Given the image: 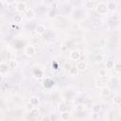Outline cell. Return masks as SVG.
Listing matches in <instances>:
<instances>
[{"label": "cell", "mask_w": 121, "mask_h": 121, "mask_svg": "<svg viewBox=\"0 0 121 121\" xmlns=\"http://www.w3.org/2000/svg\"><path fill=\"white\" fill-rule=\"evenodd\" d=\"M95 9H96V12L98 14H100V15L105 14L107 12V10H108V9H107V3H105V2H99L96 5Z\"/></svg>", "instance_id": "1"}, {"label": "cell", "mask_w": 121, "mask_h": 121, "mask_svg": "<svg viewBox=\"0 0 121 121\" xmlns=\"http://www.w3.org/2000/svg\"><path fill=\"white\" fill-rule=\"evenodd\" d=\"M16 10L19 11V12H26L27 10L26 2H23V1L17 2L16 3Z\"/></svg>", "instance_id": "2"}, {"label": "cell", "mask_w": 121, "mask_h": 121, "mask_svg": "<svg viewBox=\"0 0 121 121\" xmlns=\"http://www.w3.org/2000/svg\"><path fill=\"white\" fill-rule=\"evenodd\" d=\"M36 53V49H35V47L33 46V45H26V47H25V54L26 55V56H28V57H32L34 54Z\"/></svg>", "instance_id": "3"}, {"label": "cell", "mask_w": 121, "mask_h": 121, "mask_svg": "<svg viewBox=\"0 0 121 121\" xmlns=\"http://www.w3.org/2000/svg\"><path fill=\"white\" fill-rule=\"evenodd\" d=\"M69 56H70V59H71L72 60H75V61H77V60H78L80 59V53H79V51L77 50V49L72 50V51L70 52Z\"/></svg>", "instance_id": "4"}, {"label": "cell", "mask_w": 121, "mask_h": 121, "mask_svg": "<svg viewBox=\"0 0 121 121\" xmlns=\"http://www.w3.org/2000/svg\"><path fill=\"white\" fill-rule=\"evenodd\" d=\"M45 30H46V27L43 24H38L35 27V32L38 34V35H43L45 33Z\"/></svg>", "instance_id": "5"}, {"label": "cell", "mask_w": 121, "mask_h": 121, "mask_svg": "<svg viewBox=\"0 0 121 121\" xmlns=\"http://www.w3.org/2000/svg\"><path fill=\"white\" fill-rule=\"evenodd\" d=\"M76 66H77V68H78V70L79 72H83V71H85L87 69V63L85 61H83V60L78 61Z\"/></svg>", "instance_id": "6"}, {"label": "cell", "mask_w": 121, "mask_h": 121, "mask_svg": "<svg viewBox=\"0 0 121 121\" xmlns=\"http://www.w3.org/2000/svg\"><path fill=\"white\" fill-rule=\"evenodd\" d=\"M117 8V4L114 1H108L107 2V9L110 11H114Z\"/></svg>", "instance_id": "7"}, {"label": "cell", "mask_w": 121, "mask_h": 121, "mask_svg": "<svg viewBox=\"0 0 121 121\" xmlns=\"http://www.w3.org/2000/svg\"><path fill=\"white\" fill-rule=\"evenodd\" d=\"M8 69H9L8 63H6L5 61H1V63H0V73H1L2 76H4L8 72Z\"/></svg>", "instance_id": "8"}, {"label": "cell", "mask_w": 121, "mask_h": 121, "mask_svg": "<svg viewBox=\"0 0 121 121\" xmlns=\"http://www.w3.org/2000/svg\"><path fill=\"white\" fill-rule=\"evenodd\" d=\"M33 75H34V77H35L36 78H43V72L40 68L35 67L34 70H33Z\"/></svg>", "instance_id": "9"}, {"label": "cell", "mask_w": 121, "mask_h": 121, "mask_svg": "<svg viewBox=\"0 0 121 121\" xmlns=\"http://www.w3.org/2000/svg\"><path fill=\"white\" fill-rule=\"evenodd\" d=\"M25 15L27 19H33L35 17V11L33 9H27V10L25 12Z\"/></svg>", "instance_id": "10"}, {"label": "cell", "mask_w": 121, "mask_h": 121, "mask_svg": "<svg viewBox=\"0 0 121 121\" xmlns=\"http://www.w3.org/2000/svg\"><path fill=\"white\" fill-rule=\"evenodd\" d=\"M100 95H101L102 96H104V97L110 96V95H111V89H110L109 87H104V88H102L101 91H100Z\"/></svg>", "instance_id": "11"}, {"label": "cell", "mask_w": 121, "mask_h": 121, "mask_svg": "<svg viewBox=\"0 0 121 121\" xmlns=\"http://www.w3.org/2000/svg\"><path fill=\"white\" fill-rule=\"evenodd\" d=\"M8 65H9V68L15 69V68L18 67V61L16 60H9V62H8Z\"/></svg>", "instance_id": "12"}, {"label": "cell", "mask_w": 121, "mask_h": 121, "mask_svg": "<svg viewBox=\"0 0 121 121\" xmlns=\"http://www.w3.org/2000/svg\"><path fill=\"white\" fill-rule=\"evenodd\" d=\"M14 46H15L17 49H21V48H23V47L25 46V42L22 41V40H16V41L14 42ZM25 47H26V46H25Z\"/></svg>", "instance_id": "13"}, {"label": "cell", "mask_w": 121, "mask_h": 121, "mask_svg": "<svg viewBox=\"0 0 121 121\" xmlns=\"http://www.w3.org/2000/svg\"><path fill=\"white\" fill-rule=\"evenodd\" d=\"M54 81L52 80V79H50V78H45L44 79V81H43V86L45 87V88H50V87H52L53 85H54Z\"/></svg>", "instance_id": "14"}, {"label": "cell", "mask_w": 121, "mask_h": 121, "mask_svg": "<svg viewBox=\"0 0 121 121\" xmlns=\"http://www.w3.org/2000/svg\"><path fill=\"white\" fill-rule=\"evenodd\" d=\"M46 15H47V17H48L49 19H53V18H55V17H56V15H57L56 9H50L47 11Z\"/></svg>", "instance_id": "15"}, {"label": "cell", "mask_w": 121, "mask_h": 121, "mask_svg": "<svg viewBox=\"0 0 121 121\" xmlns=\"http://www.w3.org/2000/svg\"><path fill=\"white\" fill-rule=\"evenodd\" d=\"M13 21L15 24H20L23 22V16L21 14H15L13 16Z\"/></svg>", "instance_id": "16"}, {"label": "cell", "mask_w": 121, "mask_h": 121, "mask_svg": "<svg viewBox=\"0 0 121 121\" xmlns=\"http://www.w3.org/2000/svg\"><path fill=\"white\" fill-rule=\"evenodd\" d=\"M69 117H70V114H69L68 111L64 112H60V119L62 121H67L69 119Z\"/></svg>", "instance_id": "17"}, {"label": "cell", "mask_w": 121, "mask_h": 121, "mask_svg": "<svg viewBox=\"0 0 121 121\" xmlns=\"http://www.w3.org/2000/svg\"><path fill=\"white\" fill-rule=\"evenodd\" d=\"M112 103H113L114 105H116V106L120 105V104H121V95H115V96H113V98H112Z\"/></svg>", "instance_id": "18"}, {"label": "cell", "mask_w": 121, "mask_h": 121, "mask_svg": "<svg viewBox=\"0 0 121 121\" xmlns=\"http://www.w3.org/2000/svg\"><path fill=\"white\" fill-rule=\"evenodd\" d=\"M58 108H59V111H60V112H67V110H68V107H67V105H66L65 103H60Z\"/></svg>", "instance_id": "19"}, {"label": "cell", "mask_w": 121, "mask_h": 121, "mask_svg": "<svg viewBox=\"0 0 121 121\" xmlns=\"http://www.w3.org/2000/svg\"><path fill=\"white\" fill-rule=\"evenodd\" d=\"M92 109H93V112H95V113H98L100 111H101V105L100 104H94L93 105V107H92Z\"/></svg>", "instance_id": "20"}, {"label": "cell", "mask_w": 121, "mask_h": 121, "mask_svg": "<svg viewBox=\"0 0 121 121\" xmlns=\"http://www.w3.org/2000/svg\"><path fill=\"white\" fill-rule=\"evenodd\" d=\"M108 72H107V69L106 68H100L98 70V76L101 77V78H105L107 76Z\"/></svg>", "instance_id": "21"}, {"label": "cell", "mask_w": 121, "mask_h": 121, "mask_svg": "<svg viewBox=\"0 0 121 121\" xmlns=\"http://www.w3.org/2000/svg\"><path fill=\"white\" fill-rule=\"evenodd\" d=\"M114 66H115V64H114V61H113V60H109L106 61V68H108V69H112Z\"/></svg>", "instance_id": "22"}, {"label": "cell", "mask_w": 121, "mask_h": 121, "mask_svg": "<svg viewBox=\"0 0 121 121\" xmlns=\"http://www.w3.org/2000/svg\"><path fill=\"white\" fill-rule=\"evenodd\" d=\"M83 6H84V8H87V9H93L94 8V2L93 1H85L83 3Z\"/></svg>", "instance_id": "23"}, {"label": "cell", "mask_w": 121, "mask_h": 121, "mask_svg": "<svg viewBox=\"0 0 121 121\" xmlns=\"http://www.w3.org/2000/svg\"><path fill=\"white\" fill-rule=\"evenodd\" d=\"M69 73H70V75H72V76H78V74L79 73V71L78 70L77 66H73V67L71 68V70L69 71Z\"/></svg>", "instance_id": "24"}, {"label": "cell", "mask_w": 121, "mask_h": 121, "mask_svg": "<svg viewBox=\"0 0 121 121\" xmlns=\"http://www.w3.org/2000/svg\"><path fill=\"white\" fill-rule=\"evenodd\" d=\"M32 105H34V106H37L38 104H39V98L38 97H36V96H33V97H31L30 98V101H29Z\"/></svg>", "instance_id": "25"}, {"label": "cell", "mask_w": 121, "mask_h": 121, "mask_svg": "<svg viewBox=\"0 0 121 121\" xmlns=\"http://www.w3.org/2000/svg\"><path fill=\"white\" fill-rule=\"evenodd\" d=\"M26 111H28V112H32V111L35 109V106L32 105L30 102H28V103H26Z\"/></svg>", "instance_id": "26"}, {"label": "cell", "mask_w": 121, "mask_h": 121, "mask_svg": "<svg viewBox=\"0 0 121 121\" xmlns=\"http://www.w3.org/2000/svg\"><path fill=\"white\" fill-rule=\"evenodd\" d=\"M95 60L96 62H101L103 60V55L102 54H96L95 57Z\"/></svg>", "instance_id": "27"}, {"label": "cell", "mask_w": 121, "mask_h": 121, "mask_svg": "<svg viewBox=\"0 0 121 121\" xmlns=\"http://www.w3.org/2000/svg\"><path fill=\"white\" fill-rule=\"evenodd\" d=\"M72 67H73V66H72V64H71L70 62H65V63L63 64V69H64L65 71H68V72H69Z\"/></svg>", "instance_id": "28"}, {"label": "cell", "mask_w": 121, "mask_h": 121, "mask_svg": "<svg viewBox=\"0 0 121 121\" xmlns=\"http://www.w3.org/2000/svg\"><path fill=\"white\" fill-rule=\"evenodd\" d=\"M30 114H31L32 117H37L39 115V112H38V111L36 109H34L32 112H30Z\"/></svg>", "instance_id": "29"}, {"label": "cell", "mask_w": 121, "mask_h": 121, "mask_svg": "<svg viewBox=\"0 0 121 121\" xmlns=\"http://www.w3.org/2000/svg\"><path fill=\"white\" fill-rule=\"evenodd\" d=\"M114 68H115V70H116L118 73H121V63H117V64H115Z\"/></svg>", "instance_id": "30"}, {"label": "cell", "mask_w": 121, "mask_h": 121, "mask_svg": "<svg viewBox=\"0 0 121 121\" xmlns=\"http://www.w3.org/2000/svg\"><path fill=\"white\" fill-rule=\"evenodd\" d=\"M41 121H51V119H50V117H49V116L44 115V116H43V118H42V120H41Z\"/></svg>", "instance_id": "31"}, {"label": "cell", "mask_w": 121, "mask_h": 121, "mask_svg": "<svg viewBox=\"0 0 121 121\" xmlns=\"http://www.w3.org/2000/svg\"><path fill=\"white\" fill-rule=\"evenodd\" d=\"M52 66H54V67H55V68H54L55 70H57V69H58V67H59V66H58V64H57L56 62H53V63H52Z\"/></svg>", "instance_id": "32"}]
</instances>
